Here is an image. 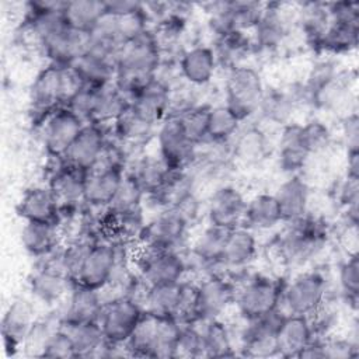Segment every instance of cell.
Wrapping results in <instances>:
<instances>
[{
  "label": "cell",
  "instance_id": "44dd1931",
  "mask_svg": "<svg viewBox=\"0 0 359 359\" xmlns=\"http://www.w3.org/2000/svg\"><path fill=\"white\" fill-rule=\"evenodd\" d=\"M125 171L126 170L122 167L104 164H95L88 170L84 189V205L90 209L105 210L112 202Z\"/></svg>",
  "mask_w": 359,
  "mask_h": 359
},
{
  "label": "cell",
  "instance_id": "6f0895ef",
  "mask_svg": "<svg viewBox=\"0 0 359 359\" xmlns=\"http://www.w3.org/2000/svg\"><path fill=\"white\" fill-rule=\"evenodd\" d=\"M203 356L202 331L196 324H181L180 335L175 344L174 358Z\"/></svg>",
  "mask_w": 359,
  "mask_h": 359
},
{
  "label": "cell",
  "instance_id": "603a6c76",
  "mask_svg": "<svg viewBox=\"0 0 359 359\" xmlns=\"http://www.w3.org/2000/svg\"><path fill=\"white\" fill-rule=\"evenodd\" d=\"M35 321V309L29 300L20 297L10 303L1 321V334L7 355L13 356L24 346Z\"/></svg>",
  "mask_w": 359,
  "mask_h": 359
},
{
  "label": "cell",
  "instance_id": "60d3db41",
  "mask_svg": "<svg viewBox=\"0 0 359 359\" xmlns=\"http://www.w3.org/2000/svg\"><path fill=\"white\" fill-rule=\"evenodd\" d=\"M255 46L252 38L247 32H229L216 38V46L213 49L217 65L224 66L227 70L243 66V62L254 52Z\"/></svg>",
  "mask_w": 359,
  "mask_h": 359
},
{
  "label": "cell",
  "instance_id": "ac0fdd59",
  "mask_svg": "<svg viewBox=\"0 0 359 359\" xmlns=\"http://www.w3.org/2000/svg\"><path fill=\"white\" fill-rule=\"evenodd\" d=\"M83 126L84 122L67 107H60L48 115L39 126L48 156L63 157Z\"/></svg>",
  "mask_w": 359,
  "mask_h": 359
},
{
  "label": "cell",
  "instance_id": "bcb514c9",
  "mask_svg": "<svg viewBox=\"0 0 359 359\" xmlns=\"http://www.w3.org/2000/svg\"><path fill=\"white\" fill-rule=\"evenodd\" d=\"M130 105V101L112 83L100 87L93 123L111 126Z\"/></svg>",
  "mask_w": 359,
  "mask_h": 359
},
{
  "label": "cell",
  "instance_id": "7a4b0ae2",
  "mask_svg": "<svg viewBox=\"0 0 359 359\" xmlns=\"http://www.w3.org/2000/svg\"><path fill=\"white\" fill-rule=\"evenodd\" d=\"M327 238L325 223L307 213L294 222L286 223L273 245L276 258L287 269L302 268L323 251Z\"/></svg>",
  "mask_w": 359,
  "mask_h": 359
},
{
  "label": "cell",
  "instance_id": "d590c367",
  "mask_svg": "<svg viewBox=\"0 0 359 359\" xmlns=\"http://www.w3.org/2000/svg\"><path fill=\"white\" fill-rule=\"evenodd\" d=\"M304 101V91L303 84L300 87H290V88H278L269 90L264 93L261 105L258 112L268 121L273 123H283L290 119L293 111L299 105V102Z\"/></svg>",
  "mask_w": 359,
  "mask_h": 359
},
{
  "label": "cell",
  "instance_id": "f6af8a7d",
  "mask_svg": "<svg viewBox=\"0 0 359 359\" xmlns=\"http://www.w3.org/2000/svg\"><path fill=\"white\" fill-rule=\"evenodd\" d=\"M297 24H300L310 46L317 49V45L330 24L328 3L307 1L297 4Z\"/></svg>",
  "mask_w": 359,
  "mask_h": 359
},
{
  "label": "cell",
  "instance_id": "cb8c5ba5",
  "mask_svg": "<svg viewBox=\"0 0 359 359\" xmlns=\"http://www.w3.org/2000/svg\"><path fill=\"white\" fill-rule=\"evenodd\" d=\"M130 108L144 121L160 125L171 111L170 86L156 76L132 98Z\"/></svg>",
  "mask_w": 359,
  "mask_h": 359
},
{
  "label": "cell",
  "instance_id": "d6986e66",
  "mask_svg": "<svg viewBox=\"0 0 359 359\" xmlns=\"http://www.w3.org/2000/svg\"><path fill=\"white\" fill-rule=\"evenodd\" d=\"M50 158L53 165L49 174L48 187L56 196L60 210L83 206L87 171L69 165L63 157Z\"/></svg>",
  "mask_w": 359,
  "mask_h": 359
},
{
  "label": "cell",
  "instance_id": "484cf974",
  "mask_svg": "<svg viewBox=\"0 0 359 359\" xmlns=\"http://www.w3.org/2000/svg\"><path fill=\"white\" fill-rule=\"evenodd\" d=\"M229 231L227 229L208 224L191 245V258L199 269H205V276L223 273L222 255Z\"/></svg>",
  "mask_w": 359,
  "mask_h": 359
},
{
  "label": "cell",
  "instance_id": "4dcf8cb0",
  "mask_svg": "<svg viewBox=\"0 0 359 359\" xmlns=\"http://www.w3.org/2000/svg\"><path fill=\"white\" fill-rule=\"evenodd\" d=\"M313 338L314 331L307 316L286 314L276 334L278 356L299 358Z\"/></svg>",
  "mask_w": 359,
  "mask_h": 359
},
{
  "label": "cell",
  "instance_id": "003e7915",
  "mask_svg": "<svg viewBox=\"0 0 359 359\" xmlns=\"http://www.w3.org/2000/svg\"><path fill=\"white\" fill-rule=\"evenodd\" d=\"M345 175L359 178V150L346 151V174Z\"/></svg>",
  "mask_w": 359,
  "mask_h": 359
},
{
  "label": "cell",
  "instance_id": "f546056e",
  "mask_svg": "<svg viewBox=\"0 0 359 359\" xmlns=\"http://www.w3.org/2000/svg\"><path fill=\"white\" fill-rule=\"evenodd\" d=\"M195 196V177L189 170H171L163 185L144 199L151 202L157 212L178 208Z\"/></svg>",
  "mask_w": 359,
  "mask_h": 359
},
{
  "label": "cell",
  "instance_id": "9c48e42d",
  "mask_svg": "<svg viewBox=\"0 0 359 359\" xmlns=\"http://www.w3.org/2000/svg\"><path fill=\"white\" fill-rule=\"evenodd\" d=\"M192 220L178 208L164 209L146 222L137 243L144 250L180 251Z\"/></svg>",
  "mask_w": 359,
  "mask_h": 359
},
{
  "label": "cell",
  "instance_id": "e0dca14e",
  "mask_svg": "<svg viewBox=\"0 0 359 359\" xmlns=\"http://www.w3.org/2000/svg\"><path fill=\"white\" fill-rule=\"evenodd\" d=\"M286 313L279 307L258 318L247 321L241 334V351L250 358L278 356L276 334Z\"/></svg>",
  "mask_w": 359,
  "mask_h": 359
},
{
  "label": "cell",
  "instance_id": "ba28073f",
  "mask_svg": "<svg viewBox=\"0 0 359 359\" xmlns=\"http://www.w3.org/2000/svg\"><path fill=\"white\" fill-rule=\"evenodd\" d=\"M285 282L269 275L257 273L236 292V306L240 316L245 320L258 318L280 307Z\"/></svg>",
  "mask_w": 359,
  "mask_h": 359
},
{
  "label": "cell",
  "instance_id": "74e56055",
  "mask_svg": "<svg viewBox=\"0 0 359 359\" xmlns=\"http://www.w3.org/2000/svg\"><path fill=\"white\" fill-rule=\"evenodd\" d=\"M217 60L212 48L198 45L182 52L180 57L181 76L192 86L208 84L216 70Z\"/></svg>",
  "mask_w": 359,
  "mask_h": 359
},
{
  "label": "cell",
  "instance_id": "f1b7e54d",
  "mask_svg": "<svg viewBox=\"0 0 359 359\" xmlns=\"http://www.w3.org/2000/svg\"><path fill=\"white\" fill-rule=\"evenodd\" d=\"M18 216L25 222L60 223V206L52 189L46 187L28 188L17 206Z\"/></svg>",
  "mask_w": 359,
  "mask_h": 359
},
{
  "label": "cell",
  "instance_id": "680465c9",
  "mask_svg": "<svg viewBox=\"0 0 359 359\" xmlns=\"http://www.w3.org/2000/svg\"><path fill=\"white\" fill-rule=\"evenodd\" d=\"M100 87L83 84L81 88L69 100L66 107L77 115L84 123H90L93 121L97 98H98Z\"/></svg>",
  "mask_w": 359,
  "mask_h": 359
},
{
  "label": "cell",
  "instance_id": "e7e4bbea",
  "mask_svg": "<svg viewBox=\"0 0 359 359\" xmlns=\"http://www.w3.org/2000/svg\"><path fill=\"white\" fill-rule=\"evenodd\" d=\"M342 137L346 146V151L359 150V116L356 111L348 112L341 123Z\"/></svg>",
  "mask_w": 359,
  "mask_h": 359
},
{
  "label": "cell",
  "instance_id": "4fadbf2b",
  "mask_svg": "<svg viewBox=\"0 0 359 359\" xmlns=\"http://www.w3.org/2000/svg\"><path fill=\"white\" fill-rule=\"evenodd\" d=\"M158 156L170 170H191L196 161L198 146L185 135L178 115L170 114L157 129Z\"/></svg>",
  "mask_w": 359,
  "mask_h": 359
},
{
  "label": "cell",
  "instance_id": "db71d44e",
  "mask_svg": "<svg viewBox=\"0 0 359 359\" xmlns=\"http://www.w3.org/2000/svg\"><path fill=\"white\" fill-rule=\"evenodd\" d=\"M338 286L341 296L352 310L358 309L359 299V258L358 254H349L338 266Z\"/></svg>",
  "mask_w": 359,
  "mask_h": 359
},
{
  "label": "cell",
  "instance_id": "7402d4cb",
  "mask_svg": "<svg viewBox=\"0 0 359 359\" xmlns=\"http://www.w3.org/2000/svg\"><path fill=\"white\" fill-rule=\"evenodd\" d=\"M109 135L107 126L98 123H84L80 133L63 156V160L79 170L88 171L100 158Z\"/></svg>",
  "mask_w": 359,
  "mask_h": 359
},
{
  "label": "cell",
  "instance_id": "836d02e7",
  "mask_svg": "<svg viewBox=\"0 0 359 359\" xmlns=\"http://www.w3.org/2000/svg\"><path fill=\"white\" fill-rule=\"evenodd\" d=\"M257 255V240L245 226L234 227L229 231L222 255V271L244 269Z\"/></svg>",
  "mask_w": 359,
  "mask_h": 359
},
{
  "label": "cell",
  "instance_id": "30bf717a",
  "mask_svg": "<svg viewBox=\"0 0 359 359\" xmlns=\"http://www.w3.org/2000/svg\"><path fill=\"white\" fill-rule=\"evenodd\" d=\"M265 3L259 1H216L210 3L208 8V24L215 32L216 38L229 32L252 31L258 24Z\"/></svg>",
  "mask_w": 359,
  "mask_h": 359
},
{
  "label": "cell",
  "instance_id": "be15d7a7",
  "mask_svg": "<svg viewBox=\"0 0 359 359\" xmlns=\"http://www.w3.org/2000/svg\"><path fill=\"white\" fill-rule=\"evenodd\" d=\"M325 358H355L359 355L356 339H339V338H324Z\"/></svg>",
  "mask_w": 359,
  "mask_h": 359
},
{
  "label": "cell",
  "instance_id": "7dc6e473",
  "mask_svg": "<svg viewBox=\"0 0 359 359\" xmlns=\"http://www.w3.org/2000/svg\"><path fill=\"white\" fill-rule=\"evenodd\" d=\"M60 328L72 339L77 358H90L93 352L105 339L98 321H86V323L60 321Z\"/></svg>",
  "mask_w": 359,
  "mask_h": 359
},
{
  "label": "cell",
  "instance_id": "83f0119b",
  "mask_svg": "<svg viewBox=\"0 0 359 359\" xmlns=\"http://www.w3.org/2000/svg\"><path fill=\"white\" fill-rule=\"evenodd\" d=\"M74 280L60 269L42 262L29 278L31 294L43 304L60 303L69 294Z\"/></svg>",
  "mask_w": 359,
  "mask_h": 359
},
{
  "label": "cell",
  "instance_id": "2e32d148",
  "mask_svg": "<svg viewBox=\"0 0 359 359\" xmlns=\"http://www.w3.org/2000/svg\"><path fill=\"white\" fill-rule=\"evenodd\" d=\"M236 285L224 273L206 275L196 285L198 324L220 318L236 300Z\"/></svg>",
  "mask_w": 359,
  "mask_h": 359
},
{
  "label": "cell",
  "instance_id": "f5cc1de1",
  "mask_svg": "<svg viewBox=\"0 0 359 359\" xmlns=\"http://www.w3.org/2000/svg\"><path fill=\"white\" fill-rule=\"evenodd\" d=\"M210 107L194 105L180 114V122L187 137L195 144L201 146L208 142V122H209Z\"/></svg>",
  "mask_w": 359,
  "mask_h": 359
},
{
  "label": "cell",
  "instance_id": "9f6ffc18",
  "mask_svg": "<svg viewBox=\"0 0 359 359\" xmlns=\"http://www.w3.org/2000/svg\"><path fill=\"white\" fill-rule=\"evenodd\" d=\"M59 316L46 320H36L24 342L22 348L25 349V352L31 356L42 358L45 346L49 342L53 332L59 328Z\"/></svg>",
  "mask_w": 359,
  "mask_h": 359
},
{
  "label": "cell",
  "instance_id": "7c38bea8",
  "mask_svg": "<svg viewBox=\"0 0 359 359\" xmlns=\"http://www.w3.org/2000/svg\"><path fill=\"white\" fill-rule=\"evenodd\" d=\"M121 244L109 238L97 237L83 261L76 282L93 289H102L121 264Z\"/></svg>",
  "mask_w": 359,
  "mask_h": 359
},
{
  "label": "cell",
  "instance_id": "ab89813d",
  "mask_svg": "<svg viewBox=\"0 0 359 359\" xmlns=\"http://www.w3.org/2000/svg\"><path fill=\"white\" fill-rule=\"evenodd\" d=\"M280 223H283V219L275 195L258 194L247 201L243 226L252 231H264L271 230Z\"/></svg>",
  "mask_w": 359,
  "mask_h": 359
},
{
  "label": "cell",
  "instance_id": "6da1fadb",
  "mask_svg": "<svg viewBox=\"0 0 359 359\" xmlns=\"http://www.w3.org/2000/svg\"><path fill=\"white\" fill-rule=\"evenodd\" d=\"M163 62L160 45L151 31L147 29L142 35L128 41L118 50L115 57L116 88L129 100L156 76Z\"/></svg>",
  "mask_w": 359,
  "mask_h": 359
},
{
  "label": "cell",
  "instance_id": "94428289",
  "mask_svg": "<svg viewBox=\"0 0 359 359\" xmlns=\"http://www.w3.org/2000/svg\"><path fill=\"white\" fill-rule=\"evenodd\" d=\"M302 139L310 156L317 154L324 151L330 146L331 130L321 121H310L302 125Z\"/></svg>",
  "mask_w": 359,
  "mask_h": 359
},
{
  "label": "cell",
  "instance_id": "11a10c76",
  "mask_svg": "<svg viewBox=\"0 0 359 359\" xmlns=\"http://www.w3.org/2000/svg\"><path fill=\"white\" fill-rule=\"evenodd\" d=\"M144 199V194L135 181V178L125 171V175L122 178V182L107 208L109 212H126V210H133L137 208H143L142 202Z\"/></svg>",
  "mask_w": 359,
  "mask_h": 359
},
{
  "label": "cell",
  "instance_id": "9a60e30c",
  "mask_svg": "<svg viewBox=\"0 0 359 359\" xmlns=\"http://www.w3.org/2000/svg\"><path fill=\"white\" fill-rule=\"evenodd\" d=\"M293 21L297 22V6L265 3L264 13L252 29L254 46L261 50H275L289 35Z\"/></svg>",
  "mask_w": 359,
  "mask_h": 359
},
{
  "label": "cell",
  "instance_id": "f35d334b",
  "mask_svg": "<svg viewBox=\"0 0 359 359\" xmlns=\"http://www.w3.org/2000/svg\"><path fill=\"white\" fill-rule=\"evenodd\" d=\"M278 158L280 170L290 175H296L304 168L310 158V153L307 151L302 139V125L286 123L283 126L279 139Z\"/></svg>",
  "mask_w": 359,
  "mask_h": 359
},
{
  "label": "cell",
  "instance_id": "91938a15",
  "mask_svg": "<svg viewBox=\"0 0 359 359\" xmlns=\"http://www.w3.org/2000/svg\"><path fill=\"white\" fill-rule=\"evenodd\" d=\"M337 65L330 60H318L316 65H313L306 83H303V91L306 97V102L309 104V100L311 95H314L323 86H325L328 81H331L338 74Z\"/></svg>",
  "mask_w": 359,
  "mask_h": 359
},
{
  "label": "cell",
  "instance_id": "f907efd6",
  "mask_svg": "<svg viewBox=\"0 0 359 359\" xmlns=\"http://www.w3.org/2000/svg\"><path fill=\"white\" fill-rule=\"evenodd\" d=\"M353 79H348L345 73H338L331 81L323 86L311 98L309 104L318 109H337L348 98Z\"/></svg>",
  "mask_w": 359,
  "mask_h": 359
},
{
  "label": "cell",
  "instance_id": "b9f144b4",
  "mask_svg": "<svg viewBox=\"0 0 359 359\" xmlns=\"http://www.w3.org/2000/svg\"><path fill=\"white\" fill-rule=\"evenodd\" d=\"M156 125L144 121L129 108L111 125L114 139L126 146H142L150 140Z\"/></svg>",
  "mask_w": 359,
  "mask_h": 359
},
{
  "label": "cell",
  "instance_id": "5bb4252c",
  "mask_svg": "<svg viewBox=\"0 0 359 359\" xmlns=\"http://www.w3.org/2000/svg\"><path fill=\"white\" fill-rule=\"evenodd\" d=\"M143 313V306L129 296L105 302L98 318L104 338L111 344L125 345Z\"/></svg>",
  "mask_w": 359,
  "mask_h": 359
},
{
  "label": "cell",
  "instance_id": "3957f363",
  "mask_svg": "<svg viewBox=\"0 0 359 359\" xmlns=\"http://www.w3.org/2000/svg\"><path fill=\"white\" fill-rule=\"evenodd\" d=\"M83 83L70 66L48 65L34 79L29 88V104L32 123H41L81 88Z\"/></svg>",
  "mask_w": 359,
  "mask_h": 359
},
{
  "label": "cell",
  "instance_id": "816d5d0a",
  "mask_svg": "<svg viewBox=\"0 0 359 359\" xmlns=\"http://www.w3.org/2000/svg\"><path fill=\"white\" fill-rule=\"evenodd\" d=\"M240 121L224 105L210 108L208 122V142L227 143L236 136L240 128Z\"/></svg>",
  "mask_w": 359,
  "mask_h": 359
},
{
  "label": "cell",
  "instance_id": "8992f818",
  "mask_svg": "<svg viewBox=\"0 0 359 359\" xmlns=\"http://www.w3.org/2000/svg\"><path fill=\"white\" fill-rule=\"evenodd\" d=\"M327 293L328 280L323 272L317 269L300 272L289 283H285L280 309L286 314L310 317L325 304Z\"/></svg>",
  "mask_w": 359,
  "mask_h": 359
},
{
  "label": "cell",
  "instance_id": "1f68e13d",
  "mask_svg": "<svg viewBox=\"0 0 359 359\" xmlns=\"http://www.w3.org/2000/svg\"><path fill=\"white\" fill-rule=\"evenodd\" d=\"M70 67L74 70L83 84L94 87H102L112 83L116 73L115 57L91 48H87L70 65Z\"/></svg>",
  "mask_w": 359,
  "mask_h": 359
},
{
  "label": "cell",
  "instance_id": "681fc988",
  "mask_svg": "<svg viewBox=\"0 0 359 359\" xmlns=\"http://www.w3.org/2000/svg\"><path fill=\"white\" fill-rule=\"evenodd\" d=\"M202 338H203V356L208 358H224L234 356V348L230 332L220 318L202 323Z\"/></svg>",
  "mask_w": 359,
  "mask_h": 359
},
{
  "label": "cell",
  "instance_id": "8fae6325",
  "mask_svg": "<svg viewBox=\"0 0 359 359\" xmlns=\"http://www.w3.org/2000/svg\"><path fill=\"white\" fill-rule=\"evenodd\" d=\"M136 276L146 285L175 283L184 280L188 262L180 251H153L140 248L135 257Z\"/></svg>",
  "mask_w": 359,
  "mask_h": 359
},
{
  "label": "cell",
  "instance_id": "e575fe53",
  "mask_svg": "<svg viewBox=\"0 0 359 359\" xmlns=\"http://www.w3.org/2000/svg\"><path fill=\"white\" fill-rule=\"evenodd\" d=\"M62 230L55 223L25 222L21 230V244L35 258H45L62 245Z\"/></svg>",
  "mask_w": 359,
  "mask_h": 359
},
{
  "label": "cell",
  "instance_id": "c3c4849f",
  "mask_svg": "<svg viewBox=\"0 0 359 359\" xmlns=\"http://www.w3.org/2000/svg\"><path fill=\"white\" fill-rule=\"evenodd\" d=\"M266 153V136L257 126H250L240 133L233 146V157L245 165H252L262 161Z\"/></svg>",
  "mask_w": 359,
  "mask_h": 359
},
{
  "label": "cell",
  "instance_id": "5b68a950",
  "mask_svg": "<svg viewBox=\"0 0 359 359\" xmlns=\"http://www.w3.org/2000/svg\"><path fill=\"white\" fill-rule=\"evenodd\" d=\"M328 11L330 24L316 50L331 55L353 50L359 39V4L351 1L328 3Z\"/></svg>",
  "mask_w": 359,
  "mask_h": 359
},
{
  "label": "cell",
  "instance_id": "52a82bcc",
  "mask_svg": "<svg viewBox=\"0 0 359 359\" xmlns=\"http://www.w3.org/2000/svg\"><path fill=\"white\" fill-rule=\"evenodd\" d=\"M265 88L261 74L251 66L229 70L226 80V104L236 118L243 122L258 112Z\"/></svg>",
  "mask_w": 359,
  "mask_h": 359
},
{
  "label": "cell",
  "instance_id": "d4e9b609",
  "mask_svg": "<svg viewBox=\"0 0 359 359\" xmlns=\"http://www.w3.org/2000/svg\"><path fill=\"white\" fill-rule=\"evenodd\" d=\"M88 46V34L69 25L57 29L38 46L50 65L70 66Z\"/></svg>",
  "mask_w": 359,
  "mask_h": 359
},
{
  "label": "cell",
  "instance_id": "277c9868",
  "mask_svg": "<svg viewBox=\"0 0 359 359\" xmlns=\"http://www.w3.org/2000/svg\"><path fill=\"white\" fill-rule=\"evenodd\" d=\"M181 324L174 318L143 313L125 344L128 355L142 358H174Z\"/></svg>",
  "mask_w": 359,
  "mask_h": 359
},
{
  "label": "cell",
  "instance_id": "d6a6232c",
  "mask_svg": "<svg viewBox=\"0 0 359 359\" xmlns=\"http://www.w3.org/2000/svg\"><path fill=\"white\" fill-rule=\"evenodd\" d=\"M273 195L279 203L283 223L294 222L309 213L310 187L300 175H290Z\"/></svg>",
  "mask_w": 359,
  "mask_h": 359
},
{
  "label": "cell",
  "instance_id": "03108f58",
  "mask_svg": "<svg viewBox=\"0 0 359 359\" xmlns=\"http://www.w3.org/2000/svg\"><path fill=\"white\" fill-rule=\"evenodd\" d=\"M143 3L140 1H130V0H112V1H105L107 6V13L112 15H123L128 13H132L137 8L142 7Z\"/></svg>",
  "mask_w": 359,
  "mask_h": 359
},
{
  "label": "cell",
  "instance_id": "ffe728a7",
  "mask_svg": "<svg viewBox=\"0 0 359 359\" xmlns=\"http://www.w3.org/2000/svg\"><path fill=\"white\" fill-rule=\"evenodd\" d=\"M247 209V199L231 185L216 188L208 201V220L209 224L231 230L243 226Z\"/></svg>",
  "mask_w": 359,
  "mask_h": 359
},
{
  "label": "cell",
  "instance_id": "7bdbcfd3",
  "mask_svg": "<svg viewBox=\"0 0 359 359\" xmlns=\"http://www.w3.org/2000/svg\"><path fill=\"white\" fill-rule=\"evenodd\" d=\"M107 6L101 0H69L63 14L67 25L76 31L88 34L105 15Z\"/></svg>",
  "mask_w": 359,
  "mask_h": 359
},
{
  "label": "cell",
  "instance_id": "6125c7cd",
  "mask_svg": "<svg viewBox=\"0 0 359 359\" xmlns=\"http://www.w3.org/2000/svg\"><path fill=\"white\" fill-rule=\"evenodd\" d=\"M42 358H50V359L77 358L74 345L69 338V335L60 328V324H59V328L50 337L49 342L46 344Z\"/></svg>",
  "mask_w": 359,
  "mask_h": 359
},
{
  "label": "cell",
  "instance_id": "4316f807",
  "mask_svg": "<svg viewBox=\"0 0 359 359\" xmlns=\"http://www.w3.org/2000/svg\"><path fill=\"white\" fill-rule=\"evenodd\" d=\"M66 303L59 314V320L65 323H86L98 321L104 300L98 289L88 287L79 282H74Z\"/></svg>",
  "mask_w": 359,
  "mask_h": 359
},
{
  "label": "cell",
  "instance_id": "8d00e7d4",
  "mask_svg": "<svg viewBox=\"0 0 359 359\" xmlns=\"http://www.w3.org/2000/svg\"><path fill=\"white\" fill-rule=\"evenodd\" d=\"M184 280L175 283H163L147 286L144 297L142 300V306L144 313L167 317L177 320L182 293H184Z\"/></svg>",
  "mask_w": 359,
  "mask_h": 359
},
{
  "label": "cell",
  "instance_id": "ee69618b",
  "mask_svg": "<svg viewBox=\"0 0 359 359\" xmlns=\"http://www.w3.org/2000/svg\"><path fill=\"white\" fill-rule=\"evenodd\" d=\"M171 170L165 165V163L161 160L160 156H151L146 154L140 158H137L130 170H126L140 189L144 194V198L154 194L165 181L168 172Z\"/></svg>",
  "mask_w": 359,
  "mask_h": 359
}]
</instances>
